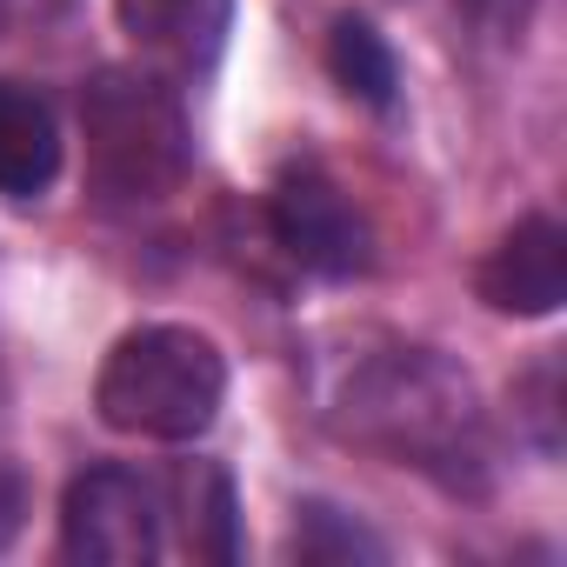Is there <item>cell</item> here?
I'll list each match as a JSON object with an SVG mask.
<instances>
[{"label":"cell","mask_w":567,"mask_h":567,"mask_svg":"<svg viewBox=\"0 0 567 567\" xmlns=\"http://www.w3.org/2000/svg\"><path fill=\"white\" fill-rule=\"evenodd\" d=\"M321 401H328V421L348 441H361V447H374L401 467H421L447 487H474L481 467H487L481 394L434 348H414V341L354 348L334 368Z\"/></svg>","instance_id":"6da1fadb"},{"label":"cell","mask_w":567,"mask_h":567,"mask_svg":"<svg viewBox=\"0 0 567 567\" xmlns=\"http://www.w3.org/2000/svg\"><path fill=\"white\" fill-rule=\"evenodd\" d=\"M81 141H87V187L107 207L167 200L194 167V127L167 74L154 68H107L81 94Z\"/></svg>","instance_id":"7a4b0ae2"},{"label":"cell","mask_w":567,"mask_h":567,"mask_svg":"<svg viewBox=\"0 0 567 567\" xmlns=\"http://www.w3.org/2000/svg\"><path fill=\"white\" fill-rule=\"evenodd\" d=\"M227 401V361L207 334L154 321L107 348L94 374V408L134 441H200Z\"/></svg>","instance_id":"3957f363"},{"label":"cell","mask_w":567,"mask_h":567,"mask_svg":"<svg viewBox=\"0 0 567 567\" xmlns=\"http://www.w3.org/2000/svg\"><path fill=\"white\" fill-rule=\"evenodd\" d=\"M61 554L94 567H147L167 554V487L141 467H87L61 501Z\"/></svg>","instance_id":"277c9868"},{"label":"cell","mask_w":567,"mask_h":567,"mask_svg":"<svg viewBox=\"0 0 567 567\" xmlns=\"http://www.w3.org/2000/svg\"><path fill=\"white\" fill-rule=\"evenodd\" d=\"M267 220H274V240L288 247V260H301L308 274H328V280H348L374 260V234L361 220V207L321 174V167H288L267 194Z\"/></svg>","instance_id":"5b68a950"},{"label":"cell","mask_w":567,"mask_h":567,"mask_svg":"<svg viewBox=\"0 0 567 567\" xmlns=\"http://www.w3.org/2000/svg\"><path fill=\"white\" fill-rule=\"evenodd\" d=\"M474 288L494 315L540 321L567 301V227L554 214H520L481 260Z\"/></svg>","instance_id":"8992f818"},{"label":"cell","mask_w":567,"mask_h":567,"mask_svg":"<svg viewBox=\"0 0 567 567\" xmlns=\"http://www.w3.org/2000/svg\"><path fill=\"white\" fill-rule=\"evenodd\" d=\"M114 21L154 74H207L227 48L234 0H114Z\"/></svg>","instance_id":"52a82bcc"},{"label":"cell","mask_w":567,"mask_h":567,"mask_svg":"<svg viewBox=\"0 0 567 567\" xmlns=\"http://www.w3.org/2000/svg\"><path fill=\"white\" fill-rule=\"evenodd\" d=\"M61 174V121L54 107L21 87L0 81V194L8 200H41Z\"/></svg>","instance_id":"ba28073f"},{"label":"cell","mask_w":567,"mask_h":567,"mask_svg":"<svg viewBox=\"0 0 567 567\" xmlns=\"http://www.w3.org/2000/svg\"><path fill=\"white\" fill-rule=\"evenodd\" d=\"M167 507L187 527V554L200 560H234V481L214 461H194L167 481Z\"/></svg>","instance_id":"9c48e42d"},{"label":"cell","mask_w":567,"mask_h":567,"mask_svg":"<svg viewBox=\"0 0 567 567\" xmlns=\"http://www.w3.org/2000/svg\"><path fill=\"white\" fill-rule=\"evenodd\" d=\"M328 74H334L341 94H354L361 107H394L401 68H394V48L381 41L374 21H361V14L334 21V34H328Z\"/></svg>","instance_id":"30bf717a"},{"label":"cell","mask_w":567,"mask_h":567,"mask_svg":"<svg viewBox=\"0 0 567 567\" xmlns=\"http://www.w3.org/2000/svg\"><path fill=\"white\" fill-rule=\"evenodd\" d=\"M295 554H301V560H334V567H348V560H381L388 547H381L361 520H348L341 507L308 501L301 520H295Z\"/></svg>","instance_id":"8fae6325"},{"label":"cell","mask_w":567,"mask_h":567,"mask_svg":"<svg viewBox=\"0 0 567 567\" xmlns=\"http://www.w3.org/2000/svg\"><path fill=\"white\" fill-rule=\"evenodd\" d=\"M461 8H467L494 41H520V28H527V14H534V0H461Z\"/></svg>","instance_id":"7c38bea8"},{"label":"cell","mask_w":567,"mask_h":567,"mask_svg":"<svg viewBox=\"0 0 567 567\" xmlns=\"http://www.w3.org/2000/svg\"><path fill=\"white\" fill-rule=\"evenodd\" d=\"M527 414H534V427H540V447L554 454V447H560V434H554V361L534 374V408H527Z\"/></svg>","instance_id":"4fadbf2b"}]
</instances>
